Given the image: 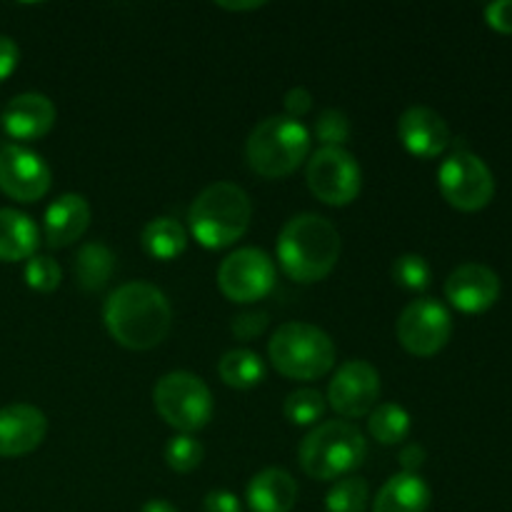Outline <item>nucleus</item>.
Returning a JSON list of instances; mask_svg holds the SVG:
<instances>
[{
    "label": "nucleus",
    "instance_id": "nucleus-9",
    "mask_svg": "<svg viewBox=\"0 0 512 512\" xmlns=\"http://www.w3.org/2000/svg\"><path fill=\"white\" fill-rule=\"evenodd\" d=\"M308 188L320 203L343 208L360 195L363 188V173L360 165L348 150L343 148H320L310 155L305 168Z\"/></svg>",
    "mask_w": 512,
    "mask_h": 512
},
{
    "label": "nucleus",
    "instance_id": "nucleus-7",
    "mask_svg": "<svg viewBox=\"0 0 512 512\" xmlns=\"http://www.w3.org/2000/svg\"><path fill=\"white\" fill-rule=\"evenodd\" d=\"M153 405L160 418L180 435L198 433L213 418V393L203 378L185 370L163 375L155 383Z\"/></svg>",
    "mask_w": 512,
    "mask_h": 512
},
{
    "label": "nucleus",
    "instance_id": "nucleus-11",
    "mask_svg": "<svg viewBox=\"0 0 512 512\" xmlns=\"http://www.w3.org/2000/svg\"><path fill=\"white\" fill-rule=\"evenodd\" d=\"M218 288L233 303H255L275 288V265L258 248L230 253L218 268Z\"/></svg>",
    "mask_w": 512,
    "mask_h": 512
},
{
    "label": "nucleus",
    "instance_id": "nucleus-15",
    "mask_svg": "<svg viewBox=\"0 0 512 512\" xmlns=\"http://www.w3.org/2000/svg\"><path fill=\"white\" fill-rule=\"evenodd\" d=\"M398 138L415 158H438L450 145V128L443 115L425 105H413L398 120Z\"/></svg>",
    "mask_w": 512,
    "mask_h": 512
},
{
    "label": "nucleus",
    "instance_id": "nucleus-24",
    "mask_svg": "<svg viewBox=\"0 0 512 512\" xmlns=\"http://www.w3.org/2000/svg\"><path fill=\"white\" fill-rule=\"evenodd\" d=\"M115 270V258L103 243H88L78 250L75 258V275L78 285L88 293H98L108 285L110 275Z\"/></svg>",
    "mask_w": 512,
    "mask_h": 512
},
{
    "label": "nucleus",
    "instance_id": "nucleus-19",
    "mask_svg": "<svg viewBox=\"0 0 512 512\" xmlns=\"http://www.w3.org/2000/svg\"><path fill=\"white\" fill-rule=\"evenodd\" d=\"M248 508L253 512H290L298 503V483L283 468H268L248 483Z\"/></svg>",
    "mask_w": 512,
    "mask_h": 512
},
{
    "label": "nucleus",
    "instance_id": "nucleus-23",
    "mask_svg": "<svg viewBox=\"0 0 512 512\" xmlns=\"http://www.w3.org/2000/svg\"><path fill=\"white\" fill-rule=\"evenodd\" d=\"M218 375L228 388L235 390H250L255 385L263 383L265 378V363L258 353L253 350H230L220 358Z\"/></svg>",
    "mask_w": 512,
    "mask_h": 512
},
{
    "label": "nucleus",
    "instance_id": "nucleus-22",
    "mask_svg": "<svg viewBox=\"0 0 512 512\" xmlns=\"http://www.w3.org/2000/svg\"><path fill=\"white\" fill-rule=\"evenodd\" d=\"M145 253L155 260H175L188 248V233L175 218H155L150 220L140 235Z\"/></svg>",
    "mask_w": 512,
    "mask_h": 512
},
{
    "label": "nucleus",
    "instance_id": "nucleus-4",
    "mask_svg": "<svg viewBox=\"0 0 512 512\" xmlns=\"http://www.w3.org/2000/svg\"><path fill=\"white\" fill-rule=\"evenodd\" d=\"M368 458V443L358 425L345 420L320 423L300 440L298 460L305 475L315 480L348 478Z\"/></svg>",
    "mask_w": 512,
    "mask_h": 512
},
{
    "label": "nucleus",
    "instance_id": "nucleus-17",
    "mask_svg": "<svg viewBox=\"0 0 512 512\" xmlns=\"http://www.w3.org/2000/svg\"><path fill=\"white\" fill-rule=\"evenodd\" d=\"M55 105L43 93H23L15 95L3 110V128L15 140H38L53 130Z\"/></svg>",
    "mask_w": 512,
    "mask_h": 512
},
{
    "label": "nucleus",
    "instance_id": "nucleus-8",
    "mask_svg": "<svg viewBox=\"0 0 512 512\" xmlns=\"http://www.w3.org/2000/svg\"><path fill=\"white\" fill-rule=\"evenodd\" d=\"M438 185L443 198L463 213H478L488 208L495 195L493 170L468 150H455L448 160H443L438 170Z\"/></svg>",
    "mask_w": 512,
    "mask_h": 512
},
{
    "label": "nucleus",
    "instance_id": "nucleus-10",
    "mask_svg": "<svg viewBox=\"0 0 512 512\" xmlns=\"http://www.w3.org/2000/svg\"><path fill=\"white\" fill-rule=\"evenodd\" d=\"M400 345L415 358H433L448 345L453 335V318L440 300H413L395 323Z\"/></svg>",
    "mask_w": 512,
    "mask_h": 512
},
{
    "label": "nucleus",
    "instance_id": "nucleus-36",
    "mask_svg": "<svg viewBox=\"0 0 512 512\" xmlns=\"http://www.w3.org/2000/svg\"><path fill=\"white\" fill-rule=\"evenodd\" d=\"M18 60L20 48L15 45V40L8 38V35H0V83L13 75V70L18 68Z\"/></svg>",
    "mask_w": 512,
    "mask_h": 512
},
{
    "label": "nucleus",
    "instance_id": "nucleus-26",
    "mask_svg": "<svg viewBox=\"0 0 512 512\" xmlns=\"http://www.w3.org/2000/svg\"><path fill=\"white\" fill-rule=\"evenodd\" d=\"M370 488L360 475H348L340 478L325 498V510L328 512H365L368 510Z\"/></svg>",
    "mask_w": 512,
    "mask_h": 512
},
{
    "label": "nucleus",
    "instance_id": "nucleus-37",
    "mask_svg": "<svg viewBox=\"0 0 512 512\" xmlns=\"http://www.w3.org/2000/svg\"><path fill=\"white\" fill-rule=\"evenodd\" d=\"M425 460H428V453L420 443H408L403 450H400V465H403V473L418 475V470L423 468Z\"/></svg>",
    "mask_w": 512,
    "mask_h": 512
},
{
    "label": "nucleus",
    "instance_id": "nucleus-31",
    "mask_svg": "<svg viewBox=\"0 0 512 512\" xmlns=\"http://www.w3.org/2000/svg\"><path fill=\"white\" fill-rule=\"evenodd\" d=\"M315 138L323 143V148H343L350 138V120L343 110L328 108L315 120Z\"/></svg>",
    "mask_w": 512,
    "mask_h": 512
},
{
    "label": "nucleus",
    "instance_id": "nucleus-1",
    "mask_svg": "<svg viewBox=\"0 0 512 512\" xmlns=\"http://www.w3.org/2000/svg\"><path fill=\"white\" fill-rule=\"evenodd\" d=\"M110 338L128 350H153L173 325V308L160 288L145 280L125 283L108 295L103 308Z\"/></svg>",
    "mask_w": 512,
    "mask_h": 512
},
{
    "label": "nucleus",
    "instance_id": "nucleus-35",
    "mask_svg": "<svg viewBox=\"0 0 512 512\" xmlns=\"http://www.w3.org/2000/svg\"><path fill=\"white\" fill-rule=\"evenodd\" d=\"M203 512H243V505L228 490H213V493L205 495Z\"/></svg>",
    "mask_w": 512,
    "mask_h": 512
},
{
    "label": "nucleus",
    "instance_id": "nucleus-6",
    "mask_svg": "<svg viewBox=\"0 0 512 512\" xmlns=\"http://www.w3.org/2000/svg\"><path fill=\"white\" fill-rule=\"evenodd\" d=\"M273 368L288 380H318L335 365V345L325 330L310 323H283L268 343Z\"/></svg>",
    "mask_w": 512,
    "mask_h": 512
},
{
    "label": "nucleus",
    "instance_id": "nucleus-38",
    "mask_svg": "<svg viewBox=\"0 0 512 512\" xmlns=\"http://www.w3.org/2000/svg\"><path fill=\"white\" fill-rule=\"evenodd\" d=\"M140 512H178L175 510V505H170L168 500H148V503L140 508Z\"/></svg>",
    "mask_w": 512,
    "mask_h": 512
},
{
    "label": "nucleus",
    "instance_id": "nucleus-16",
    "mask_svg": "<svg viewBox=\"0 0 512 512\" xmlns=\"http://www.w3.org/2000/svg\"><path fill=\"white\" fill-rule=\"evenodd\" d=\"M48 433L43 410L28 403L0 408V458H23L40 448Z\"/></svg>",
    "mask_w": 512,
    "mask_h": 512
},
{
    "label": "nucleus",
    "instance_id": "nucleus-14",
    "mask_svg": "<svg viewBox=\"0 0 512 512\" xmlns=\"http://www.w3.org/2000/svg\"><path fill=\"white\" fill-rule=\"evenodd\" d=\"M445 298L455 310L468 315L485 313L500 298V278L483 263H465L445 280Z\"/></svg>",
    "mask_w": 512,
    "mask_h": 512
},
{
    "label": "nucleus",
    "instance_id": "nucleus-2",
    "mask_svg": "<svg viewBox=\"0 0 512 512\" xmlns=\"http://www.w3.org/2000/svg\"><path fill=\"white\" fill-rule=\"evenodd\" d=\"M338 258L340 233L323 215H295L280 230L278 263L295 283H320L333 273Z\"/></svg>",
    "mask_w": 512,
    "mask_h": 512
},
{
    "label": "nucleus",
    "instance_id": "nucleus-39",
    "mask_svg": "<svg viewBox=\"0 0 512 512\" xmlns=\"http://www.w3.org/2000/svg\"><path fill=\"white\" fill-rule=\"evenodd\" d=\"M223 10H233V13H240V10H258L263 8L265 3H260V0H250V3H218Z\"/></svg>",
    "mask_w": 512,
    "mask_h": 512
},
{
    "label": "nucleus",
    "instance_id": "nucleus-13",
    "mask_svg": "<svg viewBox=\"0 0 512 512\" xmlns=\"http://www.w3.org/2000/svg\"><path fill=\"white\" fill-rule=\"evenodd\" d=\"M48 163L23 145H5L0 150V190L18 203H35L50 190Z\"/></svg>",
    "mask_w": 512,
    "mask_h": 512
},
{
    "label": "nucleus",
    "instance_id": "nucleus-27",
    "mask_svg": "<svg viewBox=\"0 0 512 512\" xmlns=\"http://www.w3.org/2000/svg\"><path fill=\"white\" fill-rule=\"evenodd\" d=\"M325 408H328V403H325V398L318 390L300 388L285 398L283 413L293 425L308 428V425H315L318 420H323Z\"/></svg>",
    "mask_w": 512,
    "mask_h": 512
},
{
    "label": "nucleus",
    "instance_id": "nucleus-30",
    "mask_svg": "<svg viewBox=\"0 0 512 512\" xmlns=\"http://www.w3.org/2000/svg\"><path fill=\"white\" fill-rule=\"evenodd\" d=\"M60 280H63V270L48 255H33L25 265V283L38 293H53L60 288Z\"/></svg>",
    "mask_w": 512,
    "mask_h": 512
},
{
    "label": "nucleus",
    "instance_id": "nucleus-25",
    "mask_svg": "<svg viewBox=\"0 0 512 512\" xmlns=\"http://www.w3.org/2000/svg\"><path fill=\"white\" fill-rule=\"evenodd\" d=\"M368 430L380 445H398L410 435V415L398 403L375 405L368 415Z\"/></svg>",
    "mask_w": 512,
    "mask_h": 512
},
{
    "label": "nucleus",
    "instance_id": "nucleus-5",
    "mask_svg": "<svg viewBox=\"0 0 512 512\" xmlns=\"http://www.w3.org/2000/svg\"><path fill=\"white\" fill-rule=\"evenodd\" d=\"M310 155V133L300 120L288 115L260 120L248 135L245 158L260 178H288Z\"/></svg>",
    "mask_w": 512,
    "mask_h": 512
},
{
    "label": "nucleus",
    "instance_id": "nucleus-12",
    "mask_svg": "<svg viewBox=\"0 0 512 512\" xmlns=\"http://www.w3.org/2000/svg\"><path fill=\"white\" fill-rule=\"evenodd\" d=\"M380 398V375L368 360H348L328 385V403L340 418H368Z\"/></svg>",
    "mask_w": 512,
    "mask_h": 512
},
{
    "label": "nucleus",
    "instance_id": "nucleus-3",
    "mask_svg": "<svg viewBox=\"0 0 512 512\" xmlns=\"http://www.w3.org/2000/svg\"><path fill=\"white\" fill-rule=\"evenodd\" d=\"M253 205L248 193L235 183H213L193 200L188 225L193 238L208 250H223L238 243L250 228Z\"/></svg>",
    "mask_w": 512,
    "mask_h": 512
},
{
    "label": "nucleus",
    "instance_id": "nucleus-33",
    "mask_svg": "<svg viewBox=\"0 0 512 512\" xmlns=\"http://www.w3.org/2000/svg\"><path fill=\"white\" fill-rule=\"evenodd\" d=\"M485 23L495 30V33L512 35V0H498L485 8Z\"/></svg>",
    "mask_w": 512,
    "mask_h": 512
},
{
    "label": "nucleus",
    "instance_id": "nucleus-21",
    "mask_svg": "<svg viewBox=\"0 0 512 512\" xmlns=\"http://www.w3.org/2000/svg\"><path fill=\"white\" fill-rule=\"evenodd\" d=\"M38 245V225L28 215L13 208H0V263L30 260Z\"/></svg>",
    "mask_w": 512,
    "mask_h": 512
},
{
    "label": "nucleus",
    "instance_id": "nucleus-28",
    "mask_svg": "<svg viewBox=\"0 0 512 512\" xmlns=\"http://www.w3.org/2000/svg\"><path fill=\"white\" fill-rule=\"evenodd\" d=\"M393 280L410 293H423L433 283V270L423 255H400L393 263Z\"/></svg>",
    "mask_w": 512,
    "mask_h": 512
},
{
    "label": "nucleus",
    "instance_id": "nucleus-18",
    "mask_svg": "<svg viewBox=\"0 0 512 512\" xmlns=\"http://www.w3.org/2000/svg\"><path fill=\"white\" fill-rule=\"evenodd\" d=\"M90 225V205L83 195L65 193L45 210L48 248H68L85 235Z\"/></svg>",
    "mask_w": 512,
    "mask_h": 512
},
{
    "label": "nucleus",
    "instance_id": "nucleus-34",
    "mask_svg": "<svg viewBox=\"0 0 512 512\" xmlns=\"http://www.w3.org/2000/svg\"><path fill=\"white\" fill-rule=\"evenodd\" d=\"M283 105L285 110H288V118L300 120L303 115H308L310 110H313V95H310L305 88H293L288 90V95H285Z\"/></svg>",
    "mask_w": 512,
    "mask_h": 512
},
{
    "label": "nucleus",
    "instance_id": "nucleus-29",
    "mask_svg": "<svg viewBox=\"0 0 512 512\" xmlns=\"http://www.w3.org/2000/svg\"><path fill=\"white\" fill-rule=\"evenodd\" d=\"M205 458V450L200 445V440H195L193 435H175L173 440L165 448V463L173 473H193L200 468Z\"/></svg>",
    "mask_w": 512,
    "mask_h": 512
},
{
    "label": "nucleus",
    "instance_id": "nucleus-32",
    "mask_svg": "<svg viewBox=\"0 0 512 512\" xmlns=\"http://www.w3.org/2000/svg\"><path fill=\"white\" fill-rule=\"evenodd\" d=\"M265 328H268V313H263V310L235 315L233 325H230V330H233L235 338L243 340V343H248V340L263 335Z\"/></svg>",
    "mask_w": 512,
    "mask_h": 512
},
{
    "label": "nucleus",
    "instance_id": "nucleus-20",
    "mask_svg": "<svg viewBox=\"0 0 512 512\" xmlns=\"http://www.w3.org/2000/svg\"><path fill=\"white\" fill-rule=\"evenodd\" d=\"M430 485L420 475H393L375 495L373 512H425L430 508Z\"/></svg>",
    "mask_w": 512,
    "mask_h": 512
}]
</instances>
